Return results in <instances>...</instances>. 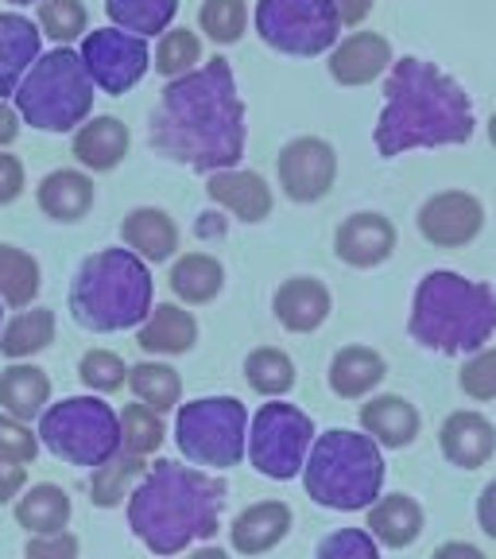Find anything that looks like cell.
Segmentation results:
<instances>
[{
  "mask_svg": "<svg viewBox=\"0 0 496 559\" xmlns=\"http://www.w3.org/2000/svg\"><path fill=\"white\" fill-rule=\"evenodd\" d=\"M244 102L229 59H209L198 70L164 86L148 124L152 148L194 171H226L244 156Z\"/></svg>",
  "mask_w": 496,
  "mask_h": 559,
  "instance_id": "obj_1",
  "label": "cell"
},
{
  "mask_svg": "<svg viewBox=\"0 0 496 559\" xmlns=\"http://www.w3.org/2000/svg\"><path fill=\"white\" fill-rule=\"evenodd\" d=\"M473 129V102L462 82L415 55L392 62L384 79V114L376 121V152L384 159L415 148L470 144Z\"/></svg>",
  "mask_w": 496,
  "mask_h": 559,
  "instance_id": "obj_2",
  "label": "cell"
},
{
  "mask_svg": "<svg viewBox=\"0 0 496 559\" xmlns=\"http://www.w3.org/2000/svg\"><path fill=\"white\" fill-rule=\"evenodd\" d=\"M226 481L198 466L159 459L129 498V524L136 540L156 556H179L218 533L226 509Z\"/></svg>",
  "mask_w": 496,
  "mask_h": 559,
  "instance_id": "obj_3",
  "label": "cell"
},
{
  "mask_svg": "<svg viewBox=\"0 0 496 559\" xmlns=\"http://www.w3.org/2000/svg\"><path fill=\"white\" fill-rule=\"evenodd\" d=\"M408 331L423 349L477 354L496 334V292L462 272H427L411 299Z\"/></svg>",
  "mask_w": 496,
  "mask_h": 559,
  "instance_id": "obj_4",
  "label": "cell"
},
{
  "mask_svg": "<svg viewBox=\"0 0 496 559\" xmlns=\"http://www.w3.org/2000/svg\"><path fill=\"white\" fill-rule=\"evenodd\" d=\"M156 296L152 269L132 249H101L86 257L70 284V314L94 334H117L148 319Z\"/></svg>",
  "mask_w": 496,
  "mask_h": 559,
  "instance_id": "obj_5",
  "label": "cell"
},
{
  "mask_svg": "<svg viewBox=\"0 0 496 559\" xmlns=\"http://www.w3.org/2000/svg\"><path fill=\"white\" fill-rule=\"evenodd\" d=\"M303 486L311 501L338 513H361L380 498L384 454L365 431L330 428L314 436L303 466Z\"/></svg>",
  "mask_w": 496,
  "mask_h": 559,
  "instance_id": "obj_6",
  "label": "cell"
},
{
  "mask_svg": "<svg viewBox=\"0 0 496 559\" xmlns=\"http://www.w3.org/2000/svg\"><path fill=\"white\" fill-rule=\"evenodd\" d=\"M16 114L39 132H74L82 121L94 117L97 86L89 79L86 62L70 47L39 55L24 74L16 94Z\"/></svg>",
  "mask_w": 496,
  "mask_h": 559,
  "instance_id": "obj_7",
  "label": "cell"
},
{
  "mask_svg": "<svg viewBox=\"0 0 496 559\" xmlns=\"http://www.w3.org/2000/svg\"><path fill=\"white\" fill-rule=\"evenodd\" d=\"M39 443L70 466H101L121 451V416L97 393L47 404L39 416Z\"/></svg>",
  "mask_w": 496,
  "mask_h": 559,
  "instance_id": "obj_8",
  "label": "cell"
},
{
  "mask_svg": "<svg viewBox=\"0 0 496 559\" xmlns=\"http://www.w3.org/2000/svg\"><path fill=\"white\" fill-rule=\"evenodd\" d=\"M174 443L186 463L229 471L249 451V408L237 396H198L179 408Z\"/></svg>",
  "mask_w": 496,
  "mask_h": 559,
  "instance_id": "obj_9",
  "label": "cell"
},
{
  "mask_svg": "<svg viewBox=\"0 0 496 559\" xmlns=\"http://www.w3.org/2000/svg\"><path fill=\"white\" fill-rule=\"evenodd\" d=\"M256 35L279 55L314 59L341 39V20L330 0H256Z\"/></svg>",
  "mask_w": 496,
  "mask_h": 559,
  "instance_id": "obj_10",
  "label": "cell"
},
{
  "mask_svg": "<svg viewBox=\"0 0 496 559\" xmlns=\"http://www.w3.org/2000/svg\"><path fill=\"white\" fill-rule=\"evenodd\" d=\"M314 443V419L283 401L264 404L249 424V463L271 481H291L303 474Z\"/></svg>",
  "mask_w": 496,
  "mask_h": 559,
  "instance_id": "obj_11",
  "label": "cell"
},
{
  "mask_svg": "<svg viewBox=\"0 0 496 559\" xmlns=\"http://www.w3.org/2000/svg\"><path fill=\"white\" fill-rule=\"evenodd\" d=\"M78 55H82V62H86L94 86L113 97L129 94L152 67L148 39L121 32V27H94V32H86Z\"/></svg>",
  "mask_w": 496,
  "mask_h": 559,
  "instance_id": "obj_12",
  "label": "cell"
},
{
  "mask_svg": "<svg viewBox=\"0 0 496 559\" xmlns=\"http://www.w3.org/2000/svg\"><path fill=\"white\" fill-rule=\"evenodd\" d=\"M279 191L299 206L323 202L338 183V152L323 136H295L288 140L276 156Z\"/></svg>",
  "mask_w": 496,
  "mask_h": 559,
  "instance_id": "obj_13",
  "label": "cell"
},
{
  "mask_svg": "<svg viewBox=\"0 0 496 559\" xmlns=\"http://www.w3.org/2000/svg\"><path fill=\"white\" fill-rule=\"evenodd\" d=\"M415 226L435 249H462L485 229V202L470 191H438L419 206Z\"/></svg>",
  "mask_w": 496,
  "mask_h": 559,
  "instance_id": "obj_14",
  "label": "cell"
},
{
  "mask_svg": "<svg viewBox=\"0 0 496 559\" xmlns=\"http://www.w3.org/2000/svg\"><path fill=\"white\" fill-rule=\"evenodd\" d=\"M396 253V226L380 210L349 214L334 234V257L349 269H376Z\"/></svg>",
  "mask_w": 496,
  "mask_h": 559,
  "instance_id": "obj_15",
  "label": "cell"
},
{
  "mask_svg": "<svg viewBox=\"0 0 496 559\" xmlns=\"http://www.w3.org/2000/svg\"><path fill=\"white\" fill-rule=\"evenodd\" d=\"M206 199L214 206L229 210L237 222L256 226V222L271 218L276 206V191L261 171H241V167H226V171L206 175Z\"/></svg>",
  "mask_w": 496,
  "mask_h": 559,
  "instance_id": "obj_16",
  "label": "cell"
},
{
  "mask_svg": "<svg viewBox=\"0 0 496 559\" xmlns=\"http://www.w3.org/2000/svg\"><path fill=\"white\" fill-rule=\"evenodd\" d=\"M396 55H392V44H388V35L380 32H353L346 39H338L330 51V79L338 86H368V82L384 79L388 70H392Z\"/></svg>",
  "mask_w": 496,
  "mask_h": 559,
  "instance_id": "obj_17",
  "label": "cell"
},
{
  "mask_svg": "<svg viewBox=\"0 0 496 559\" xmlns=\"http://www.w3.org/2000/svg\"><path fill=\"white\" fill-rule=\"evenodd\" d=\"M330 311H334V296L318 276H291L271 296L276 323L291 334H314L330 319Z\"/></svg>",
  "mask_w": 496,
  "mask_h": 559,
  "instance_id": "obj_18",
  "label": "cell"
},
{
  "mask_svg": "<svg viewBox=\"0 0 496 559\" xmlns=\"http://www.w3.org/2000/svg\"><path fill=\"white\" fill-rule=\"evenodd\" d=\"M132 148V132L129 124L121 121V117H89V121H82L78 129H74V136H70V156L78 159L82 171H113V167L124 164V156H129Z\"/></svg>",
  "mask_w": 496,
  "mask_h": 559,
  "instance_id": "obj_19",
  "label": "cell"
},
{
  "mask_svg": "<svg viewBox=\"0 0 496 559\" xmlns=\"http://www.w3.org/2000/svg\"><path fill=\"white\" fill-rule=\"evenodd\" d=\"M121 241H124V249H132L144 264H164L179 257L183 234H179V222H174L164 206H136L124 214Z\"/></svg>",
  "mask_w": 496,
  "mask_h": 559,
  "instance_id": "obj_20",
  "label": "cell"
},
{
  "mask_svg": "<svg viewBox=\"0 0 496 559\" xmlns=\"http://www.w3.org/2000/svg\"><path fill=\"white\" fill-rule=\"evenodd\" d=\"M291 524H295V513L288 501H256L241 509L237 521L229 524V544L237 556H264L288 540Z\"/></svg>",
  "mask_w": 496,
  "mask_h": 559,
  "instance_id": "obj_21",
  "label": "cell"
},
{
  "mask_svg": "<svg viewBox=\"0 0 496 559\" xmlns=\"http://www.w3.org/2000/svg\"><path fill=\"white\" fill-rule=\"evenodd\" d=\"M438 447H443L446 463H453L458 471H481L496 454L493 419L465 408L453 412V416H446L443 431H438Z\"/></svg>",
  "mask_w": 496,
  "mask_h": 559,
  "instance_id": "obj_22",
  "label": "cell"
},
{
  "mask_svg": "<svg viewBox=\"0 0 496 559\" xmlns=\"http://www.w3.org/2000/svg\"><path fill=\"white\" fill-rule=\"evenodd\" d=\"M419 428H423V416H419V408L408 396L380 393L361 404V431H365L376 447L403 451V447H411L419 439Z\"/></svg>",
  "mask_w": 496,
  "mask_h": 559,
  "instance_id": "obj_23",
  "label": "cell"
},
{
  "mask_svg": "<svg viewBox=\"0 0 496 559\" xmlns=\"http://www.w3.org/2000/svg\"><path fill=\"white\" fill-rule=\"evenodd\" d=\"M97 199V187H94V175L82 171V167H59V171L44 175L39 187H35V202L44 210L51 222H82L94 210Z\"/></svg>",
  "mask_w": 496,
  "mask_h": 559,
  "instance_id": "obj_24",
  "label": "cell"
},
{
  "mask_svg": "<svg viewBox=\"0 0 496 559\" xmlns=\"http://www.w3.org/2000/svg\"><path fill=\"white\" fill-rule=\"evenodd\" d=\"M194 342H198V319L183 304H156L136 334V346L148 358H179L191 354Z\"/></svg>",
  "mask_w": 496,
  "mask_h": 559,
  "instance_id": "obj_25",
  "label": "cell"
},
{
  "mask_svg": "<svg viewBox=\"0 0 496 559\" xmlns=\"http://www.w3.org/2000/svg\"><path fill=\"white\" fill-rule=\"evenodd\" d=\"M39 24L20 12H0V102L16 94L32 62L39 59Z\"/></svg>",
  "mask_w": 496,
  "mask_h": 559,
  "instance_id": "obj_26",
  "label": "cell"
},
{
  "mask_svg": "<svg viewBox=\"0 0 496 559\" xmlns=\"http://www.w3.org/2000/svg\"><path fill=\"white\" fill-rule=\"evenodd\" d=\"M423 524H427V516L411 493H388V498H376L368 506V533L380 548H411L423 536Z\"/></svg>",
  "mask_w": 496,
  "mask_h": 559,
  "instance_id": "obj_27",
  "label": "cell"
},
{
  "mask_svg": "<svg viewBox=\"0 0 496 559\" xmlns=\"http://www.w3.org/2000/svg\"><path fill=\"white\" fill-rule=\"evenodd\" d=\"M167 284H171L174 304L183 307L214 304L221 296V288H226V264L214 253H183L171 261Z\"/></svg>",
  "mask_w": 496,
  "mask_h": 559,
  "instance_id": "obj_28",
  "label": "cell"
},
{
  "mask_svg": "<svg viewBox=\"0 0 496 559\" xmlns=\"http://www.w3.org/2000/svg\"><path fill=\"white\" fill-rule=\"evenodd\" d=\"M388 377V361L373 346H341L330 358V389L341 401H365Z\"/></svg>",
  "mask_w": 496,
  "mask_h": 559,
  "instance_id": "obj_29",
  "label": "cell"
},
{
  "mask_svg": "<svg viewBox=\"0 0 496 559\" xmlns=\"http://www.w3.org/2000/svg\"><path fill=\"white\" fill-rule=\"evenodd\" d=\"M47 404H51L47 369L32 366V361H12L9 369H0V412L32 424L35 416H44Z\"/></svg>",
  "mask_w": 496,
  "mask_h": 559,
  "instance_id": "obj_30",
  "label": "cell"
},
{
  "mask_svg": "<svg viewBox=\"0 0 496 559\" xmlns=\"http://www.w3.org/2000/svg\"><path fill=\"white\" fill-rule=\"evenodd\" d=\"M12 513H16L20 528H27V536H44V533H62V528L70 524L74 506H70V493L62 486L39 481V486L20 493Z\"/></svg>",
  "mask_w": 496,
  "mask_h": 559,
  "instance_id": "obj_31",
  "label": "cell"
},
{
  "mask_svg": "<svg viewBox=\"0 0 496 559\" xmlns=\"http://www.w3.org/2000/svg\"><path fill=\"white\" fill-rule=\"evenodd\" d=\"M55 342V311L51 307H24L0 326V354L9 361H27L44 354Z\"/></svg>",
  "mask_w": 496,
  "mask_h": 559,
  "instance_id": "obj_32",
  "label": "cell"
},
{
  "mask_svg": "<svg viewBox=\"0 0 496 559\" xmlns=\"http://www.w3.org/2000/svg\"><path fill=\"white\" fill-rule=\"evenodd\" d=\"M144 474H148V463H144L140 454L117 451L109 463L94 466V474H89V501H94L97 509L124 506V498H132V489L140 486Z\"/></svg>",
  "mask_w": 496,
  "mask_h": 559,
  "instance_id": "obj_33",
  "label": "cell"
},
{
  "mask_svg": "<svg viewBox=\"0 0 496 559\" xmlns=\"http://www.w3.org/2000/svg\"><path fill=\"white\" fill-rule=\"evenodd\" d=\"M129 389L140 404L156 408L159 416L179 408V401H183V377H179V369L167 366V361H159V358H148V361H140V366H132Z\"/></svg>",
  "mask_w": 496,
  "mask_h": 559,
  "instance_id": "obj_34",
  "label": "cell"
},
{
  "mask_svg": "<svg viewBox=\"0 0 496 559\" xmlns=\"http://www.w3.org/2000/svg\"><path fill=\"white\" fill-rule=\"evenodd\" d=\"M44 288V272L32 253H24L20 245H0V304L9 307H32L35 296Z\"/></svg>",
  "mask_w": 496,
  "mask_h": 559,
  "instance_id": "obj_35",
  "label": "cell"
},
{
  "mask_svg": "<svg viewBox=\"0 0 496 559\" xmlns=\"http://www.w3.org/2000/svg\"><path fill=\"white\" fill-rule=\"evenodd\" d=\"M105 12H109L113 27L152 39V35H164L171 20L179 16V0H105Z\"/></svg>",
  "mask_w": 496,
  "mask_h": 559,
  "instance_id": "obj_36",
  "label": "cell"
},
{
  "mask_svg": "<svg viewBox=\"0 0 496 559\" xmlns=\"http://www.w3.org/2000/svg\"><path fill=\"white\" fill-rule=\"evenodd\" d=\"M244 381L253 393L268 396V401H283L295 389V361L276 346H256L244 358Z\"/></svg>",
  "mask_w": 496,
  "mask_h": 559,
  "instance_id": "obj_37",
  "label": "cell"
},
{
  "mask_svg": "<svg viewBox=\"0 0 496 559\" xmlns=\"http://www.w3.org/2000/svg\"><path fill=\"white\" fill-rule=\"evenodd\" d=\"M198 32L214 47H233L249 32V0H202Z\"/></svg>",
  "mask_w": 496,
  "mask_h": 559,
  "instance_id": "obj_38",
  "label": "cell"
},
{
  "mask_svg": "<svg viewBox=\"0 0 496 559\" xmlns=\"http://www.w3.org/2000/svg\"><path fill=\"white\" fill-rule=\"evenodd\" d=\"M152 62H156V70L167 82L183 79V74L202 67V35L191 32V27H167V32L159 35L156 59Z\"/></svg>",
  "mask_w": 496,
  "mask_h": 559,
  "instance_id": "obj_39",
  "label": "cell"
},
{
  "mask_svg": "<svg viewBox=\"0 0 496 559\" xmlns=\"http://www.w3.org/2000/svg\"><path fill=\"white\" fill-rule=\"evenodd\" d=\"M35 24H39V35L55 39L59 47H70L74 39H86L89 12L82 0H39Z\"/></svg>",
  "mask_w": 496,
  "mask_h": 559,
  "instance_id": "obj_40",
  "label": "cell"
},
{
  "mask_svg": "<svg viewBox=\"0 0 496 559\" xmlns=\"http://www.w3.org/2000/svg\"><path fill=\"white\" fill-rule=\"evenodd\" d=\"M164 416L148 404H124L121 412V451L140 454V459H148L164 447Z\"/></svg>",
  "mask_w": 496,
  "mask_h": 559,
  "instance_id": "obj_41",
  "label": "cell"
},
{
  "mask_svg": "<svg viewBox=\"0 0 496 559\" xmlns=\"http://www.w3.org/2000/svg\"><path fill=\"white\" fill-rule=\"evenodd\" d=\"M78 377L89 393L109 396L129 384V366H124V358H117L113 349H86L78 361Z\"/></svg>",
  "mask_w": 496,
  "mask_h": 559,
  "instance_id": "obj_42",
  "label": "cell"
},
{
  "mask_svg": "<svg viewBox=\"0 0 496 559\" xmlns=\"http://www.w3.org/2000/svg\"><path fill=\"white\" fill-rule=\"evenodd\" d=\"M458 384H462V393L470 401H496V349L485 346L477 354H470V361L458 373Z\"/></svg>",
  "mask_w": 496,
  "mask_h": 559,
  "instance_id": "obj_43",
  "label": "cell"
},
{
  "mask_svg": "<svg viewBox=\"0 0 496 559\" xmlns=\"http://www.w3.org/2000/svg\"><path fill=\"white\" fill-rule=\"evenodd\" d=\"M314 559H380V544L368 528H338L318 544Z\"/></svg>",
  "mask_w": 496,
  "mask_h": 559,
  "instance_id": "obj_44",
  "label": "cell"
},
{
  "mask_svg": "<svg viewBox=\"0 0 496 559\" xmlns=\"http://www.w3.org/2000/svg\"><path fill=\"white\" fill-rule=\"evenodd\" d=\"M39 454V431H32V424L0 412V459H12V463H35Z\"/></svg>",
  "mask_w": 496,
  "mask_h": 559,
  "instance_id": "obj_45",
  "label": "cell"
},
{
  "mask_svg": "<svg viewBox=\"0 0 496 559\" xmlns=\"http://www.w3.org/2000/svg\"><path fill=\"white\" fill-rule=\"evenodd\" d=\"M24 559H78V536L74 533H44L32 536L24 548Z\"/></svg>",
  "mask_w": 496,
  "mask_h": 559,
  "instance_id": "obj_46",
  "label": "cell"
},
{
  "mask_svg": "<svg viewBox=\"0 0 496 559\" xmlns=\"http://www.w3.org/2000/svg\"><path fill=\"white\" fill-rule=\"evenodd\" d=\"M27 179H24V164L20 156H12L9 148H0V206H12V202L24 194Z\"/></svg>",
  "mask_w": 496,
  "mask_h": 559,
  "instance_id": "obj_47",
  "label": "cell"
},
{
  "mask_svg": "<svg viewBox=\"0 0 496 559\" xmlns=\"http://www.w3.org/2000/svg\"><path fill=\"white\" fill-rule=\"evenodd\" d=\"M27 489V466L12 463V459H0V506L16 501Z\"/></svg>",
  "mask_w": 496,
  "mask_h": 559,
  "instance_id": "obj_48",
  "label": "cell"
},
{
  "mask_svg": "<svg viewBox=\"0 0 496 559\" xmlns=\"http://www.w3.org/2000/svg\"><path fill=\"white\" fill-rule=\"evenodd\" d=\"M334 12H338L341 27H361L368 20V12H373L376 0H330Z\"/></svg>",
  "mask_w": 496,
  "mask_h": 559,
  "instance_id": "obj_49",
  "label": "cell"
},
{
  "mask_svg": "<svg viewBox=\"0 0 496 559\" xmlns=\"http://www.w3.org/2000/svg\"><path fill=\"white\" fill-rule=\"evenodd\" d=\"M477 524H481V533L493 536V540H496V478L488 481L485 489H481V498H477Z\"/></svg>",
  "mask_w": 496,
  "mask_h": 559,
  "instance_id": "obj_50",
  "label": "cell"
},
{
  "mask_svg": "<svg viewBox=\"0 0 496 559\" xmlns=\"http://www.w3.org/2000/svg\"><path fill=\"white\" fill-rule=\"evenodd\" d=\"M16 136H20V114H16V105L0 102V148L16 144Z\"/></svg>",
  "mask_w": 496,
  "mask_h": 559,
  "instance_id": "obj_51",
  "label": "cell"
},
{
  "mask_svg": "<svg viewBox=\"0 0 496 559\" xmlns=\"http://www.w3.org/2000/svg\"><path fill=\"white\" fill-rule=\"evenodd\" d=\"M431 559H488L477 544H465V540H446L443 548H435Z\"/></svg>",
  "mask_w": 496,
  "mask_h": 559,
  "instance_id": "obj_52",
  "label": "cell"
},
{
  "mask_svg": "<svg viewBox=\"0 0 496 559\" xmlns=\"http://www.w3.org/2000/svg\"><path fill=\"white\" fill-rule=\"evenodd\" d=\"M186 559H229V551H221V548H194V551H186Z\"/></svg>",
  "mask_w": 496,
  "mask_h": 559,
  "instance_id": "obj_53",
  "label": "cell"
},
{
  "mask_svg": "<svg viewBox=\"0 0 496 559\" xmlns=\"http://www.w3.org/2000/svg\"><path fill=\"white\" fill-rule=\"evenodd\" d=\"M488 144H493V148H496V114L488 117Z\"/></svg>",
  "mask_w": 496,
  "mask_h": 559,
  "instance_id": "obj_54",
  "label": "cell"
},
{
  "mask_svg": "<svg viewBox=\"0 0 496 559\" xmlns=\"http://www.w3.org/2000/svg\"><path fill=\"white\" fill-rule=\"evenodd\" d=\"M9 4H39V0H9Z\"/></svg>",
  "mask_w": 496,
  "mask_h": 559,
  "instance_id": "obj_55",
  "label": "cell"
},
{
  "mask_svg": "<svg viewBox=\"0 0 496 559\" xmlns=\"http://www.w3.org/2000/svg\"><path fill=\"white\" fill-rule=\"evenodd\" d=\"M0 326H4V311H0Z\"/></svg>",
  "mask_w": 496,
  "mask_h": 559,
  "instance_id": "obj_56",
  "label": "cell"
}]
</instances>
